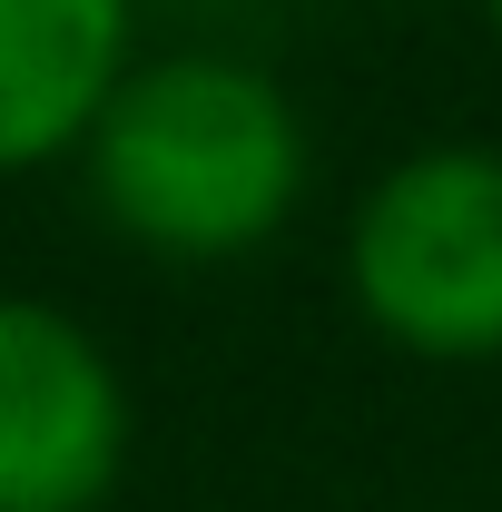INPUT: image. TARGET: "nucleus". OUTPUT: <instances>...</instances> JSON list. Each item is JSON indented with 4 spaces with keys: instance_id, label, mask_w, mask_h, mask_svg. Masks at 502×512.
Segmentation results:
<instances>
[{
    "instance_id": "20e7f679",
    "label": "nucleus",
    "mask_w": 502,
    "mask_h": 512,
    "mask_svg": "<svg viewBox=\"0 0 502 512\" xmlns=\"http://www.w3.org/2000/svg\"><path fill=\"white\" fill-rule=\"evenodd\" d=\"M138 60V0H0V178L79 158Z\"/></svg>"
},
{
    "instance_id": "f03ea898",
    "label": "nucleus",
    "mask_w": 502,
    "mask_h": 512,
    "mask_svg": "<svg viewBox=\"0 0 502 512\" xmlns=\"http://www.w3.org/2000/svg\"><path fill=\"white\" fill-rule=\"evenodd\" d=\"M345 306L414 365H502V138H424L355 188Z\"/></svg>"
},
{
    "instance_id": "f257e3e1",
    "label": "nucleus",
    "mask_w": 502,
    "mask_h": 512,
    "mask_svg": "<svg viewBox=\"0 0 502 512\" xmlns=\"http://www.w3.org/2000/svg\"><path fill=\"white\" fill-rule=\"evenodd\" d=\"M315 138L276 69L237 50L128 60L109 109L79 138V188L119 247L158 266H237L276 247L306 207Z\"/></svg>"
},
{
    "instance_id": "39448f33",
    "label": "nucleus",
    "mask_w": 502,
    "mask_h": 512,
    "mask_svg": "<svg viewBox=\"0 0 502 512\" xmlns=\"http://www.w3.org/2000/svg\"><path fill=\"white\" fill-rule=\"evenodd\" d=\"M483 20H493V50H502V0H483Z\"/></svg>"
},
{
    "instance_id": "7ed1b4c3",
    "label": "nucleus",
    "mask_w": 502,
    "mask_h": 512,
    "mask_svg": "<svg viewBox=\"0 0 502 512\" xmlns=\"http://www.w3.org/2000/svg\"><path fill=\"white\" fill-rule=\"evenodd\" d=\"M128 453L138 404L99 325L60 296L0 286V512H109Z\"/></svg>"
}]
</instances>
